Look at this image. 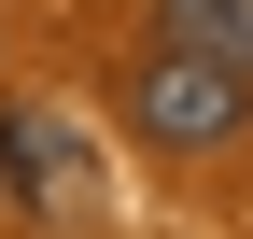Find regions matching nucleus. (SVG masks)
Returning <instances> with one entry per match:
<instances>
[{
    "label": "nucleus",
    "mask_w": 253,
    "mask_h": 239,
    "mask_svg": "<svg viewBox=\"0 0 253 239\" xmlns=\"http://www.w3.org/2000/svg\"><path fill=\"white\" fill-rule=\"evenodd\" d=\"M126 127L155 141V155H225L253 127V84L225 56H183V42H141V71H126Z\"/></svg>",
    "instance_id": "f257e3e1"
},
{
    "label": "nucleus",
    "mask_w": 253,
    "mask_h": 239,
    "mask_svg": "<svg viewBox=\"0 0 253 239\" xmlns=\"http://www.w3.org/2000/svg\"><path fill=\"white\" fill-rule=\"evenodd\" d=\"M0 183H14L28 225H84L99 211V155H84L71 113H42V99H0Z\"/></svg>",
    "instance_id": "f03ea898"
},
{
    "label": "nucleus",
    "mask_w": 253,
    "mask_h": 239,
    "mask_svg": "<svg viewBox=\"0 0 253 239\" xmlns=\"http://www.w3.org/2000/svg\"><path fill=\"white\" fill-rule=\"evenodd\" d=\"M155 42H183V56H225V71L253 84V0H155Z\"/></svg>",
    "instance_id": "7ed1b4c3"
}]
</instances>
